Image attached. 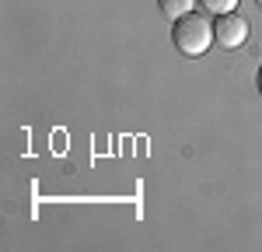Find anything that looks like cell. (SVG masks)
I'll use <instances>...</instances> for the list:
<instances>
[{
	"label": "cell",
	"instance_id": "cell-3",
	"mask_svg": "<svg viewBox=\"0 0 262 252\" xmlns=\"http://www.w3.org/2000/svg\"><path fill=\"white\" fill-rule=\"evenodd\" d=\"M158 7H161V14L168 21H179L196 7V0H158Z\"/></svg>",
	"mask_w": 262,
	"mask_h": 252
},
{
	"label": "cell",
	"instance_id": "cell-5",
	"mask_svg": "<svg viewBox=\"0 0 262 252\" xmlns=\"http://www.w3.org/2000/svg\"><path fill=\"white\" fill-rule=\"evenodd\" d=\"M255 84H259V95H262V67H259V74H255Z\"/></svg>",
	"mask_w": 262,
	"mask_h": 252
},
{
	"label": "cell",
	"instance_id": "cell-4",
	"mask_svg": "<svg viewBox=\"0 0 262 252\" xmlns=\"http://www.w3.org/2000/svg\"><path fill=\"white\" fill-rule=\"evenodd\" d=\"M200 7L206 11V14L221 18V14H231V11L238 7V0H200Z\"/></svg>",
	"mask_w": 262,
	"mask_h": 252
},
{
	"label": "cell",
	"instance_id": "cell-1",
	"mask_svg": "<svg viewBox=\"0 0 262 252\" xmlns=\"http://www.w3.org/2000/svg\"><path fill=\"white\" fill-rule=\"evenodd\" d=\"M171 39L179 46V53H185V56H203L213 46V25L203 18V14L189 11L185 18H179L171 25Z\"/></svg>",
	"mask_w": 262,
	"mask_h": 252
},
{
	"label": "cell",
	"instance_id": "cell-6",
	"mask_svg": "<svg viewBox=\"0 0 262 252\" xmlns=\"http://www.w3.org/2000/svg\"><path fill=\"white\" fill-rule=\"evenodd\" d=\"M255 4H259V7H262V0H255Z\"/></svg>",
	"mask_w": 262,
	"mask_h": 252
},
{
	"label": "cell",
	"instance_id": "cell-2",
	"mask_svg": "<svg viewBox=\"0 0 262 252\" xmlns=\"http://www.w3.org/2000/svg\"><path fill=\"white\" fill-rule=\"evenodd\" d=\"M245 39H248V21H245L238 11L221 14V18L213 21V42H217L221 49H242Z\"/></svg>",
	"mask_w": 262,
	"mask_h": 252
}]
</instances>
